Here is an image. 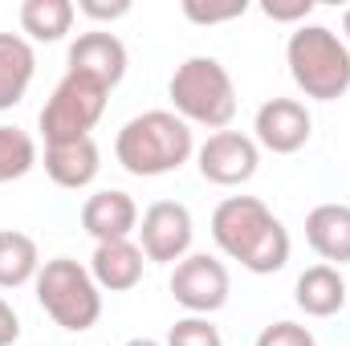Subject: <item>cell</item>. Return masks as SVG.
Segmentation results:
<instances>
[{"mask_svg":"<svg viewBox=\"0 0 350 346\" xmlns=\"http://www.w3.org/2000/svg\"><path fill=\"white\" fill-rule=\"evenodd\" d=\"M285 66L314 102H338L350 90V45L326 25H297L285 41Z\"/></svg>","mask_w":350,"mask_h":346,"instance_id":"cell-3","label":"cell"},{"mask_svg":"<svg viewBox=\"0 0 350 346\" xmlns=\"http://www.w3.org/2000/svg\"><path fill=\"white\" fill-rule=\"evenodd\" d=\"M143 265H147V257L135 241H106V245H94L90 277L106 293H126L143 281Z\"/></svg>","mask_w":350,"mask_h":346,"instance_id":"cell-13","label":"cell"},{"mask_svg":"<svg viewBox=\"0 0 350 346\" xmlns=\"http://www.w3.org/2000/svg\"><path fill=\"white\" fill-rule=\"evenodd\" d=\"M347 285H350V281H347Z\"/></svg>","mask_w":350,"mask_h":346,"instance_id":"cell-29","label":"cell"},{"mask_svg":"<svg viewBox=\"0 0 350 346\" xmlns=\"http://www.w3.org/2000/svg\"><path fill=\"white\" fill-rule=\"evenodd\" d=\"M82 228L98 245L131 241V232H139V204L122 187H102L82 204Z\"/></svg>","mask_w":350,"mask_h":346,"instance_id":"cell-12","label":"cell"},{"mask_svg":"<svg viewBox=\"0 0 350 346\" xmlns=\"http://www.w3.org/2000/svg\"><path fill=\"white\" fill-rule=\"evenodd\" d=\"M253 131H257L253 135L257 147L273 151V155H297L314 135V118H310L306 102H297V98H269L253 118Z\"/></svg>","mask_w":350,"mask_h":346,"instance_id":"cell-10","label":"cell"},{"mask_svg":"<svg viewBox=\"0 0 350 346\" xmlns=\"http://www.w3.org/2000/svg\"><path fill=\"white\" fill-rule=\"evenodd\" d=\"M293 302L306 318H334L350 302V285L334 265H310L293 285Z\"/></svg>","mask_w":350,"mask_h":346,"instance_id":"cell-14","label":"cell"},{"mask_svg":"<svg viewBox=\"0 0 350 346\" xmlns=\"http://www.w3.org/2000/svg\"><path fill=\"white\" fill-rule=\"evenodd\" d=\"M37 74V53L29 45V37L21 33H0V110H12Z\"/></svg>","mask_w":350,"mask_h":346,"instance_id":"cell-17","label":"cell"},{"mask_svg":"<svg viewBox=\"0 0 350 346\" xmlns=\"http://www.w3.org/2000/svg\"><path fill=\"white\" fill-rule=\"evenodd\" d=\"M163 346H224V338H220V330L208 318L187 314V318H179L172 330H167V343Z\"/></svg>","mask_w":350,"mask_h":346,"instance_id":"cell-21","label":"cell"},{"mask_svg":"<svg viewBox=\"0 0 350 346\" xmlns=\"http://www.w3.org/2000/svg\"><path fill=\"white\" fill-rule=\"evenodd\" d=\"M21 338V318H16V310L0 297V346H12Z\"/></svg>","mask_w":350,"mask_h":346,"instance_id":"cell-26","label":"cell"},{"mask_svg":"<svg viewBox=\"0 0 350 346\" xmlns=\"http://www.w3.org/2000/svg\"><path fill=\"white\" fill-rule=\"evenodd\" d=\"M306 241L326 265L350 261V204H318L306 216Z\"/></svg>","mask_w":350,"mask_h":346,"instance_id":"cell-15","label":"cell"},{"mask_svg":"<svg viewBox=\"0 0 350 346\" xmlns=\"http://www.w3.org/2000/svg\"><path fill=\"white\" fill-rule=\"evenodd\" d=\"M122 346H163V343H155V338H131V343H122Z\"/></svg>","mask_w":350,"mask_h":346,"instance_id":"cell-27","label":"cell"},{"mask_svg":"<svg viewBox=\"0 0 350 346\" xmlns=\"http://www.w3.org/2000/svg\"><path fill=\"white\" fill-rule=\"evenodd\" d=\"M74 8L86 12L90 21H118V16L131 12V0H114V4H102V0H78Z\"/></svg>","mask_w":350,"mask_h":346,"instance_id":"cell-25","label":"cell"},{"mask_svg":"<svg viewBox=\"0 0 350 346\" xmlns=\"http://www.w3.org/2000/svg\"><path fill=\"white\" fill-rule=\"evenodd\" d=\"M342 33H347V41H350V8L342 12Z\"/></svg>","mask_w":350,"mask_h":346,"instance_id":"cell-28","label":"cell"},{"mask_svg":"<svg viewBox=\"0 0 350 346\" xmlns=\"http://www.w3.org/2000/svg\"><path fill=\"white\" fill-rule=\"evenodd\" d=\"M102 172V151L94 139H78V143H57L45 147V175L66 187V191H82L90 187Z\"/></svg>","mask_w":350,"mask_h":346,"instance_id":"cell-16","label":"cell"},{"mask_svg":"<svg viewBox=\"0 0 350 346\" xmlns=\"http://www.w3.org/2000/svg\"><path fill=\"white\" fill-rule=\"evenodd\" d=\"M167 98L187 127H208L212 135L228 131V122L237 118V86H232L228 70L204 53L175 66L172 82H167Z\"/></svg>","mask_w":350,"mask_h":346,"instance_id":"cell-4","label":"cell"},{"mask_svg":"<svg viewBox=\"0 0 350 346\" xmlns=\"http://www.w3.org/2000/svg\"><path fill=\"white\" fill-rule=\"evenodd\" d=\"M228 289H232L228 269H224V261H216L212 253H187L172 269V297L187 314L208 318V314L224 310Z\"/></svg>","mask_w":350,"mask_h":346,"instance_id":"cell-8","label":"cell"},{"mask_svg":"<svg viewBox=\"0 0 350 346\" xmlns=\"http://www.w3.org/2000/svg\"><path fill=\"white\" fill-rule=\"evenodd\" d=\"M257 346H318V343L297 322H273V326H265L261 334H257Z\"/></svg>","mask_w":350,"mask_h":346,"instance_id":"cell-23","label":"cell"},{"mask_svg":"<svg viewBox=\"0 0 350 346\" xmlns=\"http://www.w3.org/2000/svg\"><path fill=\"white\" fill-rule=\"evenodd\" d=\"M74 16L78 8L70 0H25L21 4V29L33 37V41H62L70 29H74Z\"/></svg>","mask_w":350,"mask_h":346,"instance_id":"cell-19","label":"cell"},{"mask_svg":"<svg viewBox=\"0 0 350 346\" xmlns=\"http://www.w3.org/2000/svg\"><path fill=\"white\" fill-rule=\"evenodd\" d=\"M41 253H37V241L29 232H16V228H0V289H21L29 281H37L41 273Z\"/></svg>","mask_w":350,"mask_h":346,"instance_id":"cell-18","label":"cell"},{"mask_svg":"<svg viewBox=\"0 0 350 346\" xmlns=\"http://www.w3.org/2000/svg\"><path fill=\"white\" fill-rule=\"evenodd\" d=\"M33 289H37L41 310L62 330L82 334L90 326H98V318H102V289L90 277L86 265H78L74 257L45 261L41 273H37V281H33Z\"/></svg>","mask_w":350,"mask_h":346,"instance_id":"cell-5","label":"cell"},{"mask_svg":"<svg viewBox=\"0 0 350 346\" xmlns=\"http://www.w3.org/2000/svg\"><path fill=\"white\" fill-rule=\"evenodd\" d=\"M191 155H196L191 127L175 110H143L131 122H122L114 139V159L122 163V172L139 179L179 172Z\"/></svg>","mask_w":350,"mask_h":346,"instance_id":"cell-2","label":"cell"},{"mask_svg":"<svg viewBox=\"0 0 350 346\" xmlns=\"http://www.w3.org/2000/svg\"><path fill=\"white\" fill-rule=\"evenodd\" d=\"M212 241L249 273H281L289 265V232L257 196H228L212 212Z\"/></svg>","mask_w":350,"mask_h":346,"instance_id":"cell-1","label":"cell"},{"mask_svg":"<svg viewBox=\"0 0 350 346\" xmlns=\"http://www.w3.org/2000/svg\"><path fill=\"white\" fill-rule=\"evenodd\" d=\"M66 66H70V74L94 78V82H102L106 90H114L126 78V45H122L114 33L94 29V33H82V37L70 45Z\"/></svg>","mask_w":350,"mask_h":346,"instance_id":"cell-11","label":"cell"},{"mask_svg":"<svg viewBox=\"0 0 350 346\" xmlns=\"http://www.w3.org/2000/svg\"><path fill=\"white\" fill-rule=\"evenodd\" d=\"M249 12V0H224V4H204V0H183V16L196 25H224Z\"/></svg>","mask_w":350,"mask_h":346,"instance_id":"cell-22","label":"cell"},{"mask_svg":"<svg viewBox=\"0 0 350 346\" xmlns=\"http://www.w3.org/2000/svg\"><path fill=\"white\" fill-rule=\"evenodd\" d=\"M191 212L179 200H155L143 216H139V249L143 257L155 265H179L191 253Z\"/></svg>","mask_w":350,"mask_h":346,"instance_id":"cell-7","label":"cell"},{"mask_svg":"<svg viewBox=\"0 0 350 346\" xmlns=\"http://www.w3.org/2000/svg\"><path fill=\"white\" fill-rule=\"evenodd\" d=\"M106 98H110V90L102 86V82L66 70V78L53 86L49 102L41 106V135H45V147L90 139V131H94L98 118L106 114Z\"/></svg>","mask_w":350,"mask_h":346,"instance_id":"cell-6","label":"cell"},{"mask_svg":"<svg viewBox=\"0 0 350 346\" xmlns=\"http://www.w3.org/2000/svg\"><path fill=\"white\" fill-rule=\"evenodd\" d=\"M196 168H200V175L208 183H216V187H241V183H249L257 175V168H261V147H257L253 135L216 131L196 151Z\"/></svg>","mask_w":350,"mask_h":346,"instance_id":"cell-9","label":"cell"},{"mask_svg":"<svg viewBox=\"0 0 350 346\" xmlns=\"http://www.w3.org/2000/svg\"><path fill=\"white\" fill-rule=\"evenodd\" d=\"M261 12L281 25H306V16L314 12V0H265Z\"/></svg>","mask_w":350,"mask_h":346,"instance_id":"cell-24","label":"cell"},{"mask_svg":"<svg viewBox=\"0 0 350 346\" xmlns=\"http://www.w3.org/2000/svg\"><path fill=\"white\" fill-rule=\"evenodd\" d=\"M37 168V143L21 127H0V183L25 179Z\"/></svg>","mask_w":350,"mask_h":346,"instance_id":"cell-20","label":"cell"}]
</instances>
